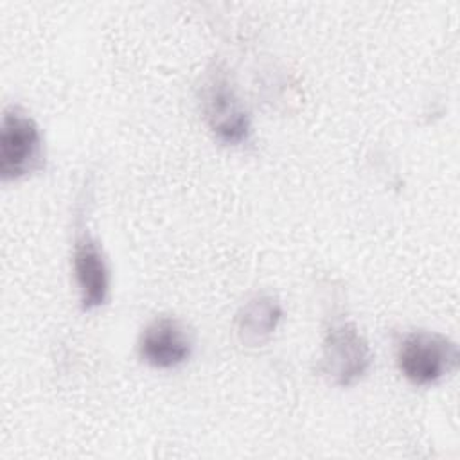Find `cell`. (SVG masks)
<instances>
[{
    "label": "cell",
    "mask_w": 460,
    "mask_h": 460,
    "mask_svg": "<svg viewBox=\"0 0 460 460\" xmlns=\"http://www.w3.org/2000/svg\"><path fill=\"white\" fill-rule=\"evenodd\" d=\"M43 167V140L34 119L18 106H7L0 126V178L20 180Z\"/></svg>",
    "instance_id": "obj_1"
},
{
    "label": "cell",
    "mask_w": 460,
    "mask_h": 460,
    "mask_svg": "<svg viewBox=\"0 0 460 460\" xmlns=\"http://www.w3.org/2000/svg\"><path fill=\"white\" fill-rule=\"evenodd\" d=\"M456 345L446 336L431 331L408 332L397 347L399 370L417 386L438 383L456 367Z\"/></svg>",
    "instance_id": "obj_2"
},
{
    "label": "cell",
    "mask_w": 460,
    "mask_h": 460,
    "mask_svg": "<svg viewBox=\"0 0 460 460\" xmlns=\"http://www.w3.org/2000/svg\"><path fill=\"white\" fill-rule=\"evenodd\" d=\"M201 111L214 137L228 146L246 142L250 135V119L243 108L228 72L214 66L201 84Z\"/></svg>",
    "instance_id": "obj_3"
},
{
    "label": "cell",
    "mask_w": 460,
    "mask_h": 460,
    "mask_svg": "<svg viewBox=\"0 0 460 460\" xmlns=\"http://www.w3.org/2000/svg\"><path fill=\"white\" fill-rule=\"evenodd\" d=\"M77 234L74 241V275L79 289L83 311L101 307L110 293V271L97 239L83 225V214L77 216Z\"/></svg>",
    "instance_id": "obj_4"
},
{
    "label": "cell",
    "mask_w": 460,
    "mask_h": 460,
    "mask_svg": "<svg viewBox=\"0 0 460 460\" xmlns=\"http://www.w3.org/2000/svg\"><path fill=\"white\" fill-rule=\"evenodd\" d=\"M370 365V349L352 323L332 325L323 341L322 372L336 385L349 386Z\"/></svg>",
    "instance_id": "obj_5"
},
{
    "label": "cell",
    "mask_w": 460,
    "mask_h": 460,
    "mask_svg": "<svg viewBox=\"0 0 460 460\" xmlns=\"http://www.w3.org/2000/svg\"><path fill=\"white\" fill-rule=\"evenodd\" d=\"M192 354V338L187 327L174 316H156L138 338V356L155 368H174Z\"/></svg>",
    "instance_id": "obj_6"
},
{
    "label": "cell",
    "mask_w": 460,
    "mask_h": 460,
    "mask_svg": "<svg viewBox=\"0 0 460 460\" xmlns=\"http://www.w3.org/2000/svg\"><path fill=\"white\" fill-rule=\"evenodd\" d=\"M282 316L280 305L271 296H255L239 313V334L243 341L257 345L262 343L277 327Z\"/></svg>",
    "instance_id": "obj_7"
}]
</instances>
